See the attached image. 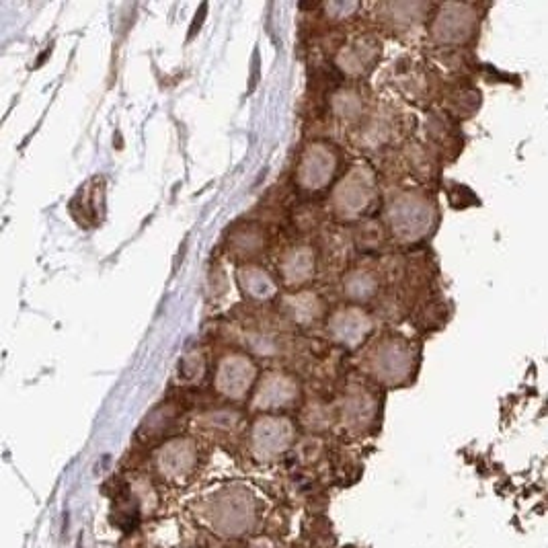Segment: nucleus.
I'll list each match as a JSON object with an SVG mask.
<instances>
[{
  "label": "nucleus",
  "mask_w": 548,
  "mask_h": 548,
  "mask_svg": "<svg viewBox=\"0 0 548 548\" xmlns=\"http://www.w3.org/2000/svg\"><path fill=\"white\" fill-rule=\"evenodd\" d=\"M191 466V454L187 450H171L163 456V473L169 477H183Z\"/></svg>",
  "instance_id": "nucleus-2"
},
{
  "label": "nucleus",
  "mask_w": 548,
  "mask_h": 548,
  "mask_svg": "<svg viewBox=\"0 0 548 548\" xmlns=\"http://www.w3.org/2000/svg\"><path fill=\"white\" fill-rule=\"evenodd\" d=\"M202 516L212 532L222 536H241L253 528L257 510L249 493L241 489H228L204 507Z\"/></svg>",
  "instance_id": "nucleus-1"
}]
</instances>
